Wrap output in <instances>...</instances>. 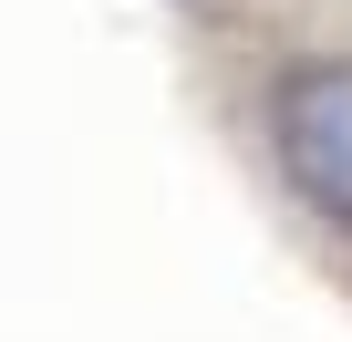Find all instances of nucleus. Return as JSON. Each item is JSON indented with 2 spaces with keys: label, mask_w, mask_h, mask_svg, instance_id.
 <instances>
[{
  "label": "nucleus",
  "mask_w": 352,
  "mask_h": 342,
  "mask_svg": "<svg viewBox=\"0 0 352 342\" xmlns=\"http://www.w3.org/2000/svg\"><path fill=\"white\" fill-rule=\"evenodd\" d=\"M259 125H270L280 187L352 249V52H300V63H280L270 94H259Z\"/></svg>",
  "instance_id": "1"
}]
</instances>
